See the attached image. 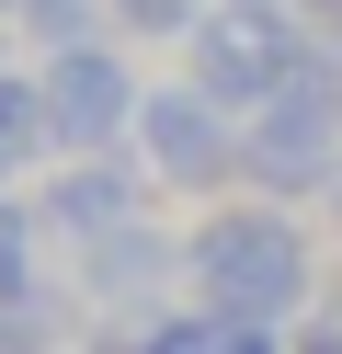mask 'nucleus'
I'll return each instance as SVG.
<instances>
[{"label": "nucleus", "instance_id": "obj_1", "mask_svg": "<svg viewBox=\"0 0 342 354\" xmlns=\"http://www.w3.org/2000/svg\"><path fill=\"white\" fill-rule=\"evenodd\" d=\"M182 252H194V286H182V297L228 308V320L296 331V320L319 308V240L296 229L274 194H217V206L182 229Z\"/></svg>", "mask_w": 342, "mask_h": 354}, {"label": "nucleus", "instance_id": "obj_2", "mask_svg": "<svg viewBox=\"0 0 342 354\" xmlns=\"http://www.w3.org/2000/svg\"><path fill=\"white\" fill-rule=\"evenodd\" d=\"M331 171H342V46L319 35L308 69L240 115V183L274 194V206H319Z\"/></svg>", "mask_w": 342, "mask_h": 354}, {"label": "nucleus", "instance_id": "obj_3", "mask_svg": "<svg viewBox=\"0 0 342 354\" xmlns=\"http://www.w3.org/2000/svg\"><path fill=\"white\" fill-rule=\"evenodd\" d=\"M308 46H319L308 0H217V12L182 35V80L217 92L228 115H251L263 92H285V80L308 69Z\"/></svg>", "mask_w": 342, "mask_h": 354}, {"label": "nucleus", "instance_id": "obj_4", "mask_svg": "<svg viewBox=\"0 0 342 354\" xmlns=\"http://www.w3.org/2000/svg\"><path fill=\"white\" fill-rule=\"evenodd\" d=\"M46 126H57V160H103V149H137V115H149V80L126 69V35H91V46L46 57Z\"/></svg>", "mask_w": 342, "mask_h": 354}, {"label": "nucleus", "instance_id": "obj_5", "mask_svg": "<svg viewBox=\"0 0 342 354\" xmlns=\"http://www.w3.org/2000/svg\"><path fill=\"white\" fill-rule=\"evenodd\" d=\"M137 160L160 171V194L217 206V194L240 183V115H228L217 92H194V80H160L149 115H137Z\"/></svg>", "mask_w": 342, "mask_h": 354}, {"label": "nucleus", "instance_id": "obj_6", "mask_svg": "<svg viewBox=\"0 0 342 354\" xmlns=\"http://www.w3.org/2000/svg\"><path fill=\"white\" fill-rule=\"evenodd\" d=\"M182 286H194V252H182V229H160V217H126V229L80 240V308L91 320H160Z\"/></svg>", "mask_w": 342, "mask_h": 354}, {"label": "nucleus", "instance_id": "obj_7", "mask_svg": "<svg viewBox=\"0 0 342 354\" xmlns=\"http://www.w3.org/2000/svg\"><path fill=\"white\" fill-rule=\"evenodd\" d=\"M149 194H160V171L137 160V149H103V160H57L46 171V229L80 252V240H103V229H126V217H149Z\"/></svg>", "mask_w": 342, "mask_h": 354}, {"label": "nucleus", "instance_id": "obj_8", "mask_svg": "<svg viewBox=\"0 0 342 354\" xmlns=\"http://www.w3.org/2000/svg\"><path fill=\"white\" fill-rule=\"evenodd\" d=\"M137 354H285V331H274V320H228V308L182 297V308H160V320L137 331Z\"/></svg>", "mask_w": 342, "mask_h": 354}, {"label": "nucleus", "instance_id": "obj_9", "mask_svg": "<svg viewBox=\"0 0 342 354\" xmlns=\"http://www.w3.org/2000/svg\"><path fill=\"white\" fill-rule=\"evenodd\" d=\"M35 160H57V126H46V80L0 69V194H12Z\"/></svg>", "mask_w": 342, "mask_h": 354}, {"label": "nucleus", "instance_id": "obj_10", "mask_svg": "<svg viewBox=\"0 0 342 354\" xmlns=\"http://www.w3.org/2000/svg\"><path fill=\"white\" fill-rule=\"evenodd\" d=\"M12 24L35 35L46 57H57V46H91V35H114V0H23Z\"/></svg>", "mask_w": 342, "mask_h": 354}, {"label": "nucleus", "instance_id": "obj_11", "mask_svg": "<svg viewBox=\"0 0 342 354\" xmlns=\"http://www.w3.org/2000/svg\"><path fill=\"white\" fill-rule=\"evenodd\" d=\"M205 12H217V0H114V35H126V46H182Z\"/></svg>", "mask_w": 342, "mask_h": 354}, {"label": "nucleus", "instance_id": "obj_12", "mask_svg": "<svg viewBox=\"0 0 342 354\" xmlns=\"http://www.w3.org/2000/svg\"><path fill=\"white\" fill-rule=\"evenodd\" d=\"M35 229H46V206L0 194V297H35Z\"/></svg>", "mask_w": 342, "mask_h": 354}, {"label": "nucleus", "instance_id": "obj_13", "mask_svg": "<svg viewBox=\"0 0 342 354\" xmlns=\"http://www.w3.org/2000/svg\"><path fill=\"white\" fill-rule=\"evenodd\" d=\"M0 354H57V297H0Z\"/></svg>", "mask_w": 342, "mask_h": 354}, {"label": "nucleus", "instance_id": "obj_14", "mask_svg": "<svg viewBox=\"0 0 342 354\" xmlns=\"http://www.w3.org/2000/svg\"><path fill=\"white\" fill-rule=\"evenodd\" d=\"M285 354H342V297H319L308 320H296V343H285Z\"/></svg>", "mask_w": 342, "mask_h": 354}, {"label": "nucleus", "instance_id": "obj_15", "mask_svg": "<svg viewBox=\"0 0 342 354\" xmlns=\"http://www.w3.org/2000/svg\"><path fill=\"white\" fill-rule=\"evenodd\" d=\"M319 217H331V240H342V171H331V183H319Z\"/></svg>", "mask_w": 342, "mask_h": 354}, {"label": "nucleus", "instance_id": "obj_16", "mask_svg": "<svg viewBox=\"0 0 342 354\" xmlns=\"http://www.w3.org/2000/svg\"><path fill=\"white\" fill-rule=\"evenodd\" d=\"M0 69H12V12H0Z\"/></svg>", "mask_w": 342, "mask_h": 354}]
</instances>
